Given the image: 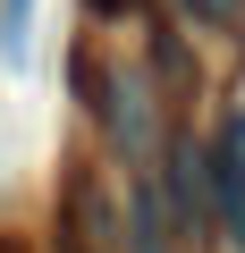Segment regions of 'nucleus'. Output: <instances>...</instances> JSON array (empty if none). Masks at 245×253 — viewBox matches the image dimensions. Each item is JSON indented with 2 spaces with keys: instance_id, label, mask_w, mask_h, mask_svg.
Listing matches in <instances>:
<instances>
[{
  "instance_id": "1",
  "label": "nucleus",
  "mask_w": 245,
  "mask_h": 253,
  "mask_svg": "<svg viewBox=\"0 0 245 253\" xmlns=\"http://www.w3.org/2000/svg\"><path fill=\"white\" fill-rule=\"evenodd\" d=\"M101 118H110V135H118V152H136V161H152V110H144V84L136 76H101Z\"/></svg>"
},
{
  "instance_id": "2",
  "label": "nucleus",
  "mask_w": 245,
  "mask_h": 253,
  "mask_svg": "<svg viewBox=\"0 0 245 253\" xmlns=\"http://www.w3.org/2000/svg\"><path fill=\"white\" fill-rule=\"evenodd\" d=\"M169 177H178V203H186V219L203 228V203H211V152H203V144H178V152H169Z\"/></svg>"
},
{
  "instance_id": "3",
  "label": "nucleus",
  "mask_w": 245,
  "mask_h": 253,
  "mask_svg": "<svg viewBox=\"0 0 245 253\" xmlns=\"http://www.w3.org/2000/svg\"><path fill=\"white\" fill-rule=\"evenodd\" d=\"M26 34H34V0H0V59L26 68Z\"/></svg>"
},
{
  "instance_id": "4",
  "label": "nucleus",
  "mask_w": 245,
  "mask_h": 253,
  "mask_svg": "<svg viewBox=\"0 0 245 253\" xmlns=\"http://www.w3.org/2000/svg\"><path fill=\"white\" fill-rule=\"evenodd\" d=\"M186 17L211 26V34H228V26H245V0H186Z\"/></svg>"
},
{
  "instance_id": "5",
  "label": "nucleus",
  "mask_w": 245,
  "mask_h": 253,
  "mask_svg": "<svg viewBox=\"0 0 245 253\" xmlns=\"http://www.w3.org/2000/svg\"><path fill=\"white\" fill-rule=\"evenodd\" d=\"M211 152H220L228 169H245V93H237V110H228V135H220Z\"/></svg>"
},
{
  "instance_id": "6",
  "label": "nucleus",
  "mask_w": 245,
  "mask_h": 253,
  "mask_svg": "<svg viewBox=\"0 0 245 253\" xmlns=\"http://www.w3.org/2000/svg\"><path fill=\"white\" fill-rule=\"evenodd\" d=\"M85 9H93V17H136L144 0H85Z\"/></svg>"
}]
</instances>
